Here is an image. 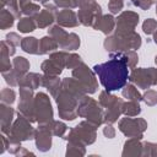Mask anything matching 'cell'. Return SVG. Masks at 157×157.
<instances>
[{
    "label": "cell",
    "instance_id": "1",
    "mask_svg": "<svg viewBox=\"0 0 157 157\" xmlns=\"http://www.w3.org/2000/svg\"><path fill=\"white\" fill-rule=\"evenodd\" d=\"M93 71L107 91H117L124 87L128 81V59L123 54H115L108 61L96 65Z\"/></svg>",
    "mask_w": 157,
    "mask_h": 157
}]
</instances>
